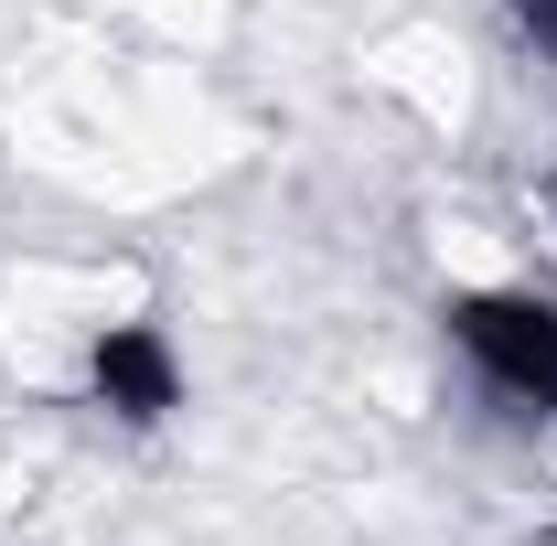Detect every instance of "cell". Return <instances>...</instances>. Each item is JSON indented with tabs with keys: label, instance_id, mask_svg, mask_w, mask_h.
I'll use <instances>...</instances> for the list:
<instances>
[{
	"label": "cell",
	"instance_id": "6da1fadb",
	"mask_svg": "<svg viewBox=\"0 0 557 546\" xmlns=\"http://www.w3.org/2000/svg\"><path fill=\"white\" fill-rule=\"evenodd\" d=\"M65 397L75 408H97L108 429H172V418L194 408V364H183V343H172V322L139 300V311H119V322H97L86 333V353L65 364Z\"/></svg>",
	"mask_w": 557,
	"mask_h": 546
},
{
	"label": "cell",
	"instance_id": "7a4b0ae2",
	"mask_svg": "<svg viewBox=\"0 0 557 546\" xmlns=\"http://www.w3.org/2000/svg\"><path fill=\"white\" fill-rule=\"evenodd\" d=\"M440 322H450V343L472 353V375L493 397L557 418V300L547 289H525V278H461L440 300Z\"/></svg>",
	"mask_w": 557,
	"mask_h": 546
},
{
	"label": "cell",
	"instance_id": "3957f363",
	"mask_svg": "<svg viewBox=\"0 0 557 546\" xmlns=\"http://www.w3.org/2000/svg\"><path fill=\"white\" fill-rule=\"evenodd\" d=\"M504 22H515V33H525V44L557 65V0H504Z\"/></svg>",
	"mask_w": 557,
	"mask_h": 546
}]
</instances>
